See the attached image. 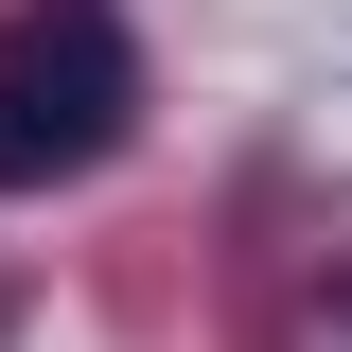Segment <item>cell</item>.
<instances>
[{"label": "cell", "mask_w": 352, "mask_h": 352, "mask_svg": "<svg viewBox=\"0 0 352 352\" xmlns=\"http://www.w3.org/2000/svg\"><path fill=\"white\" fill-rule=\"evenodd\" d=\"M124 124H141V36L106 0H36L0 36V194H53V176L124 159Z\"/></svg>", "instance_id": "6da1fadb"}]
</instances>
